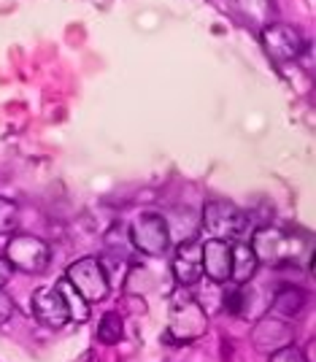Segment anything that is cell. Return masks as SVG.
Instances as JSON below:
<instances>
[{
	"mask_svg": "<svg viewBox=\"0 0 316 362\" xmlns=\"http://www.w3.org/2000/svg\"><path fill=\"white\" fill-rule=\"evenodd\" d=\"M209 330V314L195 303L189 289H176L170 295V314H168V335L165 341H197Z\"/></svg>",
	"mask_w": 316,
	"mask_h": 362,
	"instance_id": "6da1fadb",
	"label": "cell"
},
{
	"mask_svg": "<svg viewBox=\"0 0 316 362\" xmlns=\"http://www.w3.org/2000/svg\"><path fill=\"white\" fill-rule=\"evenodd\" d=\"M11 273H14L11 262H8L6 257H0V289H3L6 284H8V281H11Z\"/></svg>",
	"mask_w": 316,
	"mask_h": 362,
	"instance_id": "ffe728a7",
	"label": "cell"
},
{
	"mask_svg": "<svg viewBox=\"0 0 316 362\" xmlns=\"http://www.w3.org/2000/svg\"><path fill=\"white\" fill-rule=\"evenodd\" d=\"M262 49L268 52V57L276 62H292L303 54V35L292 25L284 22H271L268 28L259 30Z\"/></svg>",
	"mask_w": 316,
	"mask_h": 362,
	"instance_id": "52a82bcc",
	"label": "cell"
},
{
	"mask_svg": "<svg viewBox=\"0 0 316 362\" xmlns=\"http://www.w3.org/2000/svg\"><path fill=\"white\" fill-rule=\"evenodd\" d=\"M252 252L259 265H284L300 257V243L295 230H281L276 225L252 230Z\"/></svg>",
	"mask_w": 316,
	"mask_h": 362,
	"instance_id": "7a4b0ae2",
	"label": "cell"
},
{
	"mask_svg": "<svg viewBox=\"0 0 316 362\" xmlns=\"http://www.w3.org/2000/svg\"><path fill=\"white\" fill-rule=\"evenodd\" d=\"M65 279L71 281V287L84 298L87 303H100L108 295V276H105L100 259L95 257H84V259H76L74 265L68 268Z\"/></svg>",
	"mask_w": 316,
	"mask_h": 362,
	"instance_id": "277c9868",
	"label": "cell"
},
{
	"mask_svg": "<svg viewBox=\"0 0 316 362\" xmlns=\"http://www.w3.org/2000/svg\"><path fill=\"white\" fill-rule=\"evenodd\" d=\"M11 314H14V300L0 289V325H3V322H8Z\"/></svg>",
	"mask_w": 316,
	"mask_h": 362,
	"instance_id": "d6986e66",
	"label": "cell"
},
{
	"mask_svg": "<svg viewBox=\"0 0 316 362\" xmlns=\"http://www.w3.org/2000/svg\"><path fill=\"white\" fill-rule=\"evenodd\" d=\"M49 257H52V252H49L46 241H41L38 235H28V233L14 235L6 246V259L11 262V268L25 273L46 271Z\"/></svg>",
	"mask_w": 316,
	"mask_h": 362,
	"instance_id": "8992f818",
	"label": "cell"
},
{
	"mask_svg": "<svg viewBox=\"0 0 316 362\" xmlns=\"http://www.w3.org/2000/svg\"><path fill=\"white\" fill-rule=\"evenodd\" d=\"M271 362H308L305 357H303V351L298 346H284V349H279V351H273L271 354Z\"/></svg>",
	"mask_w": 316,
	"mask_h": 362,
	"instance_id": "ac0fdd59",
	"label": "cell"
},
{
	"mask_svg": "<svg viewBox=\"0 0 316 362\" xmlns=\"http://www.w3.org/2000/svg\"><path fill=\"white\" fill-rule=\"evenodd\" d=\"M57 292H60V298L65 300V308H68V317L74 319V322H87L90 319V303L84 300L74 287H71V281L62 276L60 281H57Z\"/></svg>",
	"mask_w": 316,
	"mask_h": 362,
	"instance_id": "9a60e30c",
	"label": "cell"
},
{
	"mask_svg": "<svg viewBox=\"0 0 316 362\" xmlns=\"http://www.w3.org/2000/svg\"><path fill=\"white\" fill-rule=\"evenodd\" d=\"M124 335V322H122L119 311H108L103 314L100 325H98V341L105 346H117Z\"/></svg>",
	"mask_w": 316,
	"mask_h": 362,
	"instance_id": "2e32d148",
	"label": "cell"
},
{
	"mask_svg": "<svg viewBox=\"0 0 316 362\" xmlns=\"http://www.w3.org/2000/svg\"><path fill=\"white\" fill-rule=\"evenodd\" d=\"M33 317L38 319L44 327H52V330H60L62 325L68 322V308H65V300L60 298L57 289H38L33 295Z\"/></svg>",
	"mask_w": 316,
	"mask_h": 362,
	"instance_id": "30bf717a",
	"label": "cell"
},
{
	"mask_svg": "<svg viewBox=\"0 0 316 362\" xmlns=\"http://www.w3.org/2000/svg\"><path fill=\"white\" fill-rule=\"evenodd\" d=\"M200 225L216 241H243L252 233L249 216L238 206L225 203V200H211V203H206L203 216H200Z\"/></svg>",
	"mask_w": 316,
	"mask_h": 362,
	"instance_id": "3957f363",
	"label": "cell"
},
{
	"mask_svg": "<svg viewBox=\"0 0 316 362\" xmlns=\"http://www.w3.org/2000/svg\"><path fill=\"white\" fill-rule=\"evenodd\" d=\"M303 305H305V292L300 287H281L279 292H273L268 311H271L273 317L289 322V319L300 317Z\"/></svg>",
	"mask_w": 316,
	"mask_h": 362,
	"instance_id": "5bb4252c",
	"label": "cell"
},
{
	"mask_svg": "<svg viewBox=\"0 0 316 362\" xmlns=\"http://www.w3.org/2000/svg\"><path fill=\"white\" fill-rule=\"evenodd\" d=\"M235 14L241 16L249 28H268L271 22H276V6L273 0H233Z\"/></svg>",
	"mask_w": 316,
	"mask_h": 362,
	"instance_id": "4fadbf2b",
	"label": "cell"
},
{
	"mask_svg": "<svg viewBox=\"0 0 316 362\" xmlns=\"http://www.w3.org/2000/svg\"><path fill=\"white\" fill-rule=\"evenodd\" d=\"M170 271H173V279L179 281L181 287L197 284L200 276H203V246L195 241H181L176 246Z\"/></svg>",
	"mask_w": 316,
	"mask_h": 362,
	"instance_id": "ba28073f",
	"label": "cell"
},
{
	"mask_svg": "<svg viewBox=\"0 0 316 362\" xmlns=\"http://www.w3.org/2000/svg\"><path fill=\"white\" fill-rule=\"evenodd\" d=\"M16 222H19V209L16 203L0 197V235H8L16 230Z\"/></svg>",
	"mask_w": 316,
	"mask_h": 362,
	"instance_id": "e0dca14e",
	"label": "cell"
},
{
	"mask_svg": "<svg viewBox=\"0 0 316 362\" xmlns=\"http://www.w3.org/2000/svg\"><path fill=\"white\" fill-rule=\"evenodd\" d=\"M252 344L262 354H273V351L292 344V327L279 317H262L257 322L254 332H252Z\"/></svg>",
	"mask_w": 316,
	"mask_h": 362,
	"instance_id": "9c48e42d",
	"label": "cell"
},
{
	"mask_svg": "<svg viewBox=\"0 0 316 362\" xmlns=\"http://www.w3.org/2000/svg\"><path fill=\"white\" fill-rule=\"evenodd\" d=\"M203 273L213 284H225L230 279V241L211 238L203 243Z\"/></svg>",
	"mask_w": 316,
	"mask_h": 362,
	"instance_id": "8fae6325",
	"label": "cell"
},
{
	"mask_svg": "<svg viewBox=\"0 0 316 362\" xmlns=\"http://www.w3.org/2000/svg\"><path fill=\"white\" fill-rule=\"evenodd\" d=\"M130 243L138 252L146 257H160L168 252L170 246V233H168V219L160 214H144L138 216L133 227H130Z\"/></svg>",
	"mask_w": 316,
	"mask_h": 362,
	"instance_id": "5b68a950",
	"label": "cell"
},
{
	"mask_svg": "<svg viewBox=\"0 0 316 362\" xmlns=\"http://www.w3.org/2000/svg\"><path fill=\"white\" fill-rule=\"evenodd\" d=\"M257 271H259V262H257L252 246L246 241L230 243V279L235 284H249Z\"/></svg>",
	"mask_w": 316,
	"mask_h": 362,
	"instance_id": "7c38bea8",
	"label": "cell"
}]
</instances>
